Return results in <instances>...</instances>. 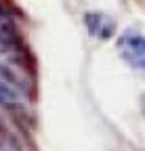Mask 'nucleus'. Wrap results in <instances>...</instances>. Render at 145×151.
I'll list each match as a JSON object with an SVG mask.
<instances>
[{"label": "nucleus", "instance_id": "f257e3e1", "mask_svg": "<svg viewBox=\"0 0 145 151\" xmlns=\"http://www.w3.org/2000/svg\"><path fill=\"white\" fill-rule=\"evenodd\" d=\"M0 55L13 65H19L25 71L34 69V57H32L25 40L21 38L19 29L11 23V19L4 13H0Z\"/></svg>", "mask_w": 145, "mask_h": 151}, {"label": "nucleus", "instance_id": "f03ea898", "mask_svg": "<svg viewBox=\"0 0 145 151\" xmlns=\"http://www.w3.org/2000/svg\"><path fill=\"white\" fill-rule=\"evenodd\" d=\"M118 52L133 69H145V36L139 32H124L118 38Z\"/></svg>", "mask_w": 145, "mask_h": 151}, {"label": "nucleus", "instance_id": "20e7f679", "mask_svg": "<svg viewBox=\"0 0 145 151\" xmlns=\"http://www.w3.org/2000/svg\"><path fill=\"white\" fill-rule=\"evenodd\" d=\"M84 21H86L88 32L93 36H97V38H101V40L114 36V32H116V23L105 13H88Z\"/></svg>", "mask_w": 145, "mask_h": 151}, {"label": "nucleus", "instance_id": "7ed1b4c3", "mask_svg": "<svg viewBox=\"0 0 145 151\" xmlns=\"http://www.w3.org/2000/svg\"><path fill=\"white\" fill-rule=\"evenodd\" d=\"M23 103V92L21 86L17 84V80L0 65V105L17 107Z\"/></svg>", "mask_w": 145, "mask_h": 151}]
</instances>
